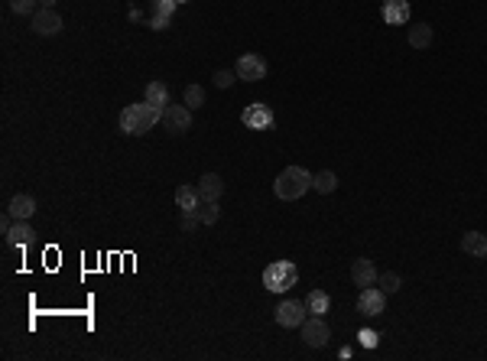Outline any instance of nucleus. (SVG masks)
<instances>
[{"instance_id":"1","label":"nucleus","mask_w":487,"mask_h":361,"mask_svg":"<svg viewBox=\"0 0 487 361\" xmlns=\"http://www.w3.org/2000/svg\"><path fill=\"white\" fill-rule=\"evenodd\" d=\"M156 121H163V108L150 105L147 98H143L140 105H127L121 115V131L130 133V137H143V133L150 131Z\"/></svg>"},{"instance_id":"2","label":"nucleus","mask_w":487,"mask_h":361,"mask_svg":"<svg viewBox=\"0 0 487 361\" xmlns=\"http://www.w3.org/2000/svg\"><path fill=\"white\" fill-rule=\"evenodd\" d=\"M309 189H312V172L302 170V166H286V170L276 176V182H273V192H276V199H283V202L302 199Z\"/></svg>"},{"instance_id":"3","label":"nucleus","mask_w":487,"mask_h":361,"mask_svg":"<svg viewBox=\"0 0 487 361\" xmlns=\"http://www.w3.org/2000/svg\"><path fill=\"white\" fill-rule=\"evenodd\" d=\"M296 280H299V270H296L292 260H276V264H270L263 270V286L270 293H286V290L296 286Z\"/></svg>"},{"instance_id":"4","label":"nucleus","mask_w":487,"mask_h":361,"mask_svg":"<svg viewBox=\"0 0 487 361\" xmlns=\"http://www.w3.org/2000/svg\"><path fill=\"white\" fill-rule=\"evenodd\" d=\"M306 313H309V306L306 303H299V300H286V303L276 306V323H280L283 329H302Z\"/></svg>"},{"instance_id":"5","label":"nucleus","mask_w":487,"mask_h":361,"mask_svg":"<svg viewBox=\"0 0 487 361\" xmlns=\"http://www.w3.org/2000/svg\"><path fill=\"white\" fill-rule=\"evenodd\" d=\"M163 124L169 133H186L192 127V108L186 105H166L163 108Z\"/></svg>"},{"instance_id":"6","label":"nucleus","mask_w":487,"mask_h":361,"mask_svg":"<svg viewBox=\"0 0 487 361\" xmlns=\"http://www.w3.org/2000/svg\"><path fill=\"white\" fill-rule=\"evenodd\" d=\"M237 78H244V82H260V78H267V59L257 56V52H247V56L237 59Z\"/></svg>"},{"instance_id":"7","label":"nucleus","mask_w":487,"mask_h":361,"mask_svg":"<svg viewBox=\"0 0 487 361\" xmlns=\"http://www.w3.org/2000/svg\"><path fill=\"white\" fill-rule=\"evenodd\" d=\"M384 306H387V293L377 290V286H364L361 296H357V313L364 316H384Z\"/></svg>"},{"instance_id":"8","label":"nucleus","mask_w":487,"mask_h":361,"mask_svg":"<svg viewBox=\"0 0 487 361\" xmlns=\"http://www.w3.org/2000/svg\"><path fill=\"white\" fill-rule=\"evenodd\" d=\"M241 121H244V127H250V131H270L276 117H273V111L267 105H247Z\"/></svg>"},{"instance_id":"9","label":"nucleus","mask_w":487,"mask_h":361,"mask_svg":"<svg viewBox=\"0 0 487 361\" xmlns=\"http://www.w3.org/2000/svg\"><path fill=\"white\" fill-rule=\"evenodd\" d=\"M59 29H62V17H59L52 7L33 13V33H36V36H56Z\"/></svg>"},{"instance_id":"10","label":"nucleus","mask_w":487,"mask_h":361,"mask_svg":"<svg viewBox=\"0 0 487 361\" xmlns=\"http://www.w3.org/2000/svg\"><path fill=\"white\" fill-rule=\"evenodd\" d=\"M302 339H306V345H312V348H322V345L331 339L325 319H322V316H312V319H306V323H302Z\"/></svg>"},{"instance_id":"11","label":"nucleus","mask_w":487,"mask_h":361,"mask_svg":"<svg viewBox=\"0 0 487 361\" xmlns=\"http://www.w3.org/2000/svg\"><path fill=\"white\" fill-rule=\"evenodd\" d=\"M384 23L390 27L410 23V0H384Z\"/></svg>"},{"instance_id":"12","label":"nucleus","mask_w":487,"mask_h":361,"mask_svg":"<svg viewBox=\"0 0 487 361\" xmlns=\"http://www.w3.org/2000/svg\"><path fill=\"white\" fill-rule=\"evenodd\" d=\"M351 280L357 286H374L377 283V267L367 260V257H357L354 264H351Z\"/></svg>"},{"instance_id":"13","label":"nucleus","mask_w":487,"mask_h":361,"mask_svg":"<svg viewBox=\"0 0 487 361\" xmlns=\"http://www.w3.org/2000/svg\"><path fill=\"white\" fill-rule=\"evenodd\" d=\"M33 241H36V231L27 225V219H17V225H10V231H7L10 247H27V244H33Z\"/></svg>"},{"instance_id":"14","label":"nucleus","mask_w":487,"mask_h":361,"mask_svg":"<svg viewBox=\"0 0 487 361\" xmlns=\"http://www.w3.org/2000/svg\"><path fill=\"white\" fill-rule=\"evenodd\" d=\"M221 192H225V182H221L218 172H205V176L198 179V196H202V202H218Z\"/></svg>"},{"instance_id":"15","label":"nucleus","mask_w":487,"mask_h":361,"mask_svg":"<svg viewBox=\"0 0 487 361\" xmlns=\"http://www.w3.org/2000/svg\"><path fill=\"white\" fill-rule=\"evenodd\" d=\"M7 212L13 215V219H29V215L36 212V199H33V196H27V192H20V196H13V199H10Z\"/></svg>"},{"instance_id":"16","label":"nucleus","mask_w":487,"mask_h":361,"mask_svg":"<svg viewBox=\"0 0 487 361\" xmlns=\"http://www.w3.org/2000/svg\"><path fill=\"white\" fill-rule=\"evenodd\" d=\"M176 205L182 212H198V205H202L198 186H179V189H176Z\"/></svg>"},{"instance_id":"17","label":"nucleus","mask_w":487,"mask_h":361,"mask_svg":"<svg viewBox=\"0 0 487 361\" xmlns=\"http://www.w3.org/2000/svg\"><path fill=\"white\" fill-rule=\"evenodd\" d=\"M461 251L471 257H487V235L481 231H468L465 238H461Z\"/></svg>"},{"instance_id":"18","label":"nucleus","mask_w":487,"mask_h":361,"mask_svg":"<svg viewBox=\"0 0 487 361\" xmlns=\"http://www.w3.org/2000/svg\"><path fill=\"white\" fill-rule=\"evenodd\" d=\"M410 46L412 49H429L432 46V27L429 23H416V27H410Z\"/></svg>"},{"instance_id":"19","label":"nucleus","mask_w":487,"mask_h":361,"mask_svg":"<svg viewBox=\"0 0 487 361\" xmlns=\"http://www.w3.org/2000/svg\"><path fill=\"white\" fill-rule=\"evenodd\" d=\"M312 189L315 192H322V196H328V192H335L338 189V176L331 170H322V172H315L312 176Z\"/></svg>"},{"instance_id":"20","label":"nucleus","mask_w":487,"mask_h":361,"mask_svg":"<svg viewBox=\"0 0 487 361\" xmlns=\"http://www.w3.org/2000/svg\"><path fill=\"white\" fill-rule=\"evenodd\" d=\"M306 306H309V313H312V316H325L328 309H331V300H328L325 290H312L309 300H306Z\"/></svg>"},{"instance_id":"21","label":"nucleus","mask_w":487,"mask_h":361,"mask_svg":"<svg viewBox=\"0 0 487 361\" xmlns=\"http://www.w3.org/2000/svg\"><path fill=\"white\" fill-rule=\"evenodd\" d=\"M147 101H150V105H156V108H166L169 105L166 82H150V85H147Z\"/></svg>"},{"instance_id":"22","label":"nucleus","mask_w":487,"mask_h":361,"mask_svg":"<svg viewBox=\"0 0 487 361\" xmlns=\"http://www.w3.org/2000/svg\"><path fill=\"white\" fill-rule=\"evenodd\" d=\"M202 105H205V88H202V85H188L186 88V108L195 111V108H202Z\"/></svg>"},{"instance_id":"23","label":"nucleus","mask_w":487,"mask_h":361,"mask_svg":"<svg viewBox=\"0 0 487 361\" xmlns=\"http://www.w3.org/2000/svg\"><path fill=\"white\" fill-rule=\"evenodd\" d=\"M218 215H221V212H218V202H202V205H198V219H202V225H215Z\"/></svg>"},{"instance_id":"24","label":"nucleus","mask_w":487,"mask_h":361,"mask_svg":"<svg viewBox=\"0 0 487 361\" xmlns=\"http://www.w3.org/2000/svg\"><path fill=\"white\" fill-rule=\"evenodd\" d=\"M380 283H384V293L390 296V293H396V290L403 286V280H400V274H394V270H387V274L380 277Z\"/></svg>"},{"instance_id":"25","label":"nucleus","mask_w":487,"mask_h":361,"mask_svg":"<svg viewBox=\"0 0 487 361\" xmlns=\"http://www.w3.org/2000/svg\"><path fill=\"white\" fill-rule=\"evenodd\" d=\"M234 78H237V72L218 68V72H215V85H218V88H231V85H234Z\"/></svg>"},{"instance_id":"26","label":"nucleus","mask_w":487,"mask_h":361,"mask_svg":"<svg viewBox=\"0 0 487 361\" xmlns=\"http://www.w3.org/2000/svg\"><path fill=\"white\" fill-rule=\"evenodd\" d=\"M153 13L172 17V13H176V0H153Z\"/></svg>"},{"instance_id":"27","label":"nucleus","mask_w":487,"mask_h":361,"mask_svg":"<svg viewBox=\"0 0 487 361\" xmlns=\"http://www.w3.org/2000/svg\"><path fill=\"white\" fill-rule=\"evenodd\" d=\"M10 10H13V13H33V10H36V0H10Z\"/></svg>"},{"instance_id":"28","label":"nucleus","mask_w":487,"mask_h":361,"mask_svg":"<svg viewBox=\"0 0 487 361\" xmlns=\"http://www.w3.org/2000/svg\"><path fill=\"white\" fill-rule=\"evenodd\" d=\"M198 212H182V231H195L198 228Z\"/></svg>"},{"instance_id":"29","label":"nucleus","mask_w":487,"mask_h":361,"mask_svg":"<svg viewBox=\"0 0 487 361\" xmlns=\"http://www.w3.org/2000/svg\"><path fill=\"white\" fill-rule=\"evenodd\" d=\"M361 345H364V348H374V345H377V332H374V329H364V332H361Z\"/></svg>"},{"instance_id":"30","label":"nucleus","mask_w":487,"mask_h":361,"mask_svg":"<svg viewBox=\"0 0 487 361\" xmlns=\"http://www.w3.org/2000/svg\"><path fill=\"white\" fill-rule=\"evenodd\" d=\"M169 27V17H163V13H153L150 17V29H166Z\"/></svg>"},{"instance_id":"31","label":"nucleus","mask_w":487,"mask_h":361,"mask_svg":"<svg viewBox=\"0 0 487 361\" xmlns=\"http://www.w3.org/2000/svg\"><path fill=\"white\" fill-rule=\"evenodd\" d=\"M39 3H43V7H52V3H56V0H39Z\"/></svg>"},{"instance_id":"32","label":"nucleus","mask_w":487,"mask_h":361,"mask_svg":"<svg viewBox=\"0 0 487 361\" xmlns=\"http://www.w3.org/2000/svg\"><path fill=\"white\" fill-rule=\"evenodd\" d=\"M176 3H186V0H176Z\"/></svg>"}]
</instances>
